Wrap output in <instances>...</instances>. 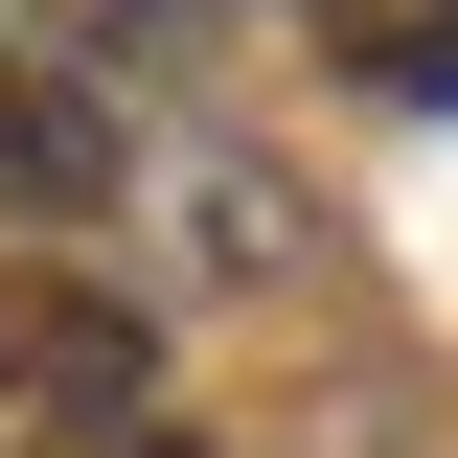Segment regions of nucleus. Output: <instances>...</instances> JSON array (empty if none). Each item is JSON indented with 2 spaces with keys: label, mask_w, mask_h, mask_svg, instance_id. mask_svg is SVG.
Segmentation results:
<instances>
[{
  "label": "nucleus",
  "mask_w": 458,
  "mask_h": 458,
  "mask_svg": "<svg viewBox=\"0 0 458 458\" xmlns=\"http://www.w3.org/2000/svg\"><path fill=\"white\" fill-rule=\"evenodd\" d=\"M138 390H161V321L114 276H0V412L23 436H138Z\"/></svg>",
  "instance_id": "1"
},
{
  "label": "nucleus",
  "mask_w": 458,
  "mask_h": 458,
  "mask_svg": "<svg viewBox=\"0 0 458 458\" xmlns=\"http://www.w3.org/2000/svg\"><path fill=\"white\" fill-rule=\"evenodd\" d=\"M114 183H138V138L92 114V69L0 47V207H23V229H69V207H114Z\"/></svg>",
  "instance_id": "2"
},
{
  "label": "nucleus",
  "mask_w": 458,
  "mask_h": 458,
  "mask_svg": "<svg viewBox=\"0 0 458 458\" xmlns=\"http://www.w3.org/2000/svg\"><path fill=\"white\" fill-rule=\"evenodd\" d=\"M161 207H183V252H207V276H229V298H276V276H298V252H321V229H298V183H252V161H183V183H161Z\"/></svg>",
  "instance_id": "3"
},
{
  "label": "nucleus",
  "mask_w": 458,
  "mask_h": 458,
  "mask_svg": "<svg viewBox=\"0 0 458 458\" xmlns=\"http://www.w3.org/2000/svg\"><path fill=\"white\" fill-rule=\"evenodd\" d=\"M298 23H321L367 92H436V114H458V0H298Z\"/></svg>",
  "instance_id": "4"
},
{
  "label": "nucleus",
  "mask_w": 458,
  "mask_h": 458,
  "mask_svg": "<svg viewBox=\"0 0 458 458\" xmlns=\"http://www.w3.org/2000/svg\"><path fill=\"white\" fill-rule=\"evenodd\" d=\"M92 458H229V436H92Z\"/></svg>",
  "instance_id": "5"
}]
</instances>
